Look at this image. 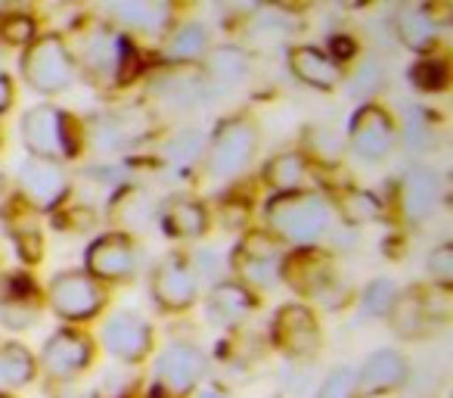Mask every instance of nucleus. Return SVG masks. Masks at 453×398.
Here are the masks:
<instances>
[{
    "instance_id": "nucleus-1",
    "label": "nucleus",
    "mask_w": 453,
    "mask_h": 398,
    "mask_svg": "<svg viewBox=\"0 0 453 398\" xmlns=\"http://www.w3.org/2000/svg\"><path fill=\"white\" fill-rule=\"evenodd\" d=\"M329 209L317 193H277L267 206V224H271L277 240H286L292 246H311L317 237L326 230Z\"/></svg>"
},
{
    "instance_id": "nucleus-2",
    "label": "nucleus",
    "mask_w": 453,
    "mask_h": 398,
    "mask_svg": "<svg viewBox=\"0 0 453 398\" xmlns=\"http://www.w3.org/2000/svg\"><path fill=\"white\" fill-rule=\"evenodd\" d=\"M22 140H26V150L32 152V159H47V162H59V159H69L78 152L72 119L50 103L28 109L22 119Z\"/></svg>"
},
{
    "instance_id": "nucleus-3",
    "label": "nucleus",
    "mask_w": 453,
    "mask_h": 398,
    "mask_svg": "<svg viewBox=\"0 0 453 398\" xmlns=\"http://www.w3.org/2000/svg\"><path fill=\"white\" fill-rule=\"evenodd\" d=\"M22 75L38 94H63L75 82V59L63 38L44 35L28 44L22 57Z\"/></svg>"
},
{
    "instance_id": "nucleus-4",
    "label": "nucleus",
    "mask_w": 453,
    "mask_h": 398,
    "mask_svg": "<svg viewBox=\"0 0 453 398\" xmlns=\"http://www.w3.org/2000/svg\"><path fill=\"white\" fill-rule=\"evenodd\" d=\"M205 377V355L196 346H171L158 355L150 398H187Z\"/></svg>"
},
{
    "instance_id": "nucleus-5",
    "label": "nucleus",
    "mask_w": 453,
    "mask_h": 398,
    "mask_svg": "<svg viewBox=\"0 0 453 398\" xmlns=\"http://www.w3.org/2000/svg\"><path fill=\"white\" fill-rule=\"evenodd\" d=\"M255 146H258V134L249 121H220V128L214 131L211 144L205 152V168L211 177H234L252 159Z\"/></svg>"
},
{
    "instance_id": "nucleus-6",
    "label": "nucleus",
    "mask_w": 453,
    "mask_h": 398,
    "mask_svg": "<svg viewBox=\"0 0 453 398\" xmlns=\"http://www.w3.org/2000/svg\"><path fill=\"white\" fill-rule=\"evenodd\" d=\"M106 302V293L90 274L65 271L50 284V305L65 321H88Z\"/></svg>"
},
{
    "instance_id": "nucleus-7",
    "label": "nucleus",
    "mask_w": 453,
    "mask_h": 398,
    "mask_svg": "<svg viewBox=\"0 0 453 398\" xmlns=\"http://www.w3.org/2000/svg\"><path fill=\"white\" fill-rule=\"evenodd\" d=\"M395 146V121L376 103H366L351 115V150L366 162H379Z\"/></svg>"
},
{
    "instance_id": "nucleus-8",
    "label": "nucleus",
    "mask_w": 453,
    "mask_h": 398,
    "mask_svg": "<svg viewBox=\"0 0 453 398\" xmlns=\"http://www.w3.org/2000/svg\"><path fill=\"white\" fill-rule=\"evenodd\" d=\"M273 342L292 358H311L320 348L317 317L304 305H283L273 317Z\"/></svg>"
},
{
    "instance_id": "nucleus-9",
    "label": "nucleus",
    "mask_w": 453,
    "mask_h": 398,
    "mask_svg": "<svg viewBox=\"0 0 453 398\" xmlns=\"http://www.w3.org/2000/svg\"><path fill=\"white\" fill-rule=\"evenodd\" d=\"M196 293H199V280H196L189 261H183L180 255H168V259L158 261V268L152 271V299L162 308H189L196 302Z\"/></svg>"
},
{
    "instance_id": "nucleus-10",
    "label": "nucleus",
    "mask_w": 453,
    "mask_h": 398,
    "mask_svg": "<svg viewBox=\"0 0 453 398\" xmlns=\"http://www.w3.org/2000/svg\"><path fill=\"white\" fill-rule=\"evenodd\" d=\"M103 342H106L109 355H115L119 361H127V364H137V361H143L150 355L152 330L134 311H119L103 327Z\"/></svg>"
},
{
    "instance_id": "nucleus-11",
    "label": "nucleus",
    "mask_w": 453,
    "mask_h": 398,
    "mask_svg": "<svg viewBox=\"0 0 453 398\" xmlns=\"http://www.w3.org/2000/svg\"><path fill=\"white\" fill-rule=\"evenodd\" d=\"M90 358H94V346L88 336L75 330H59L47 339L41 364L53 379H72L90 364Z\"/></svg>"
},
{
    "instance_id": "nucleus-12",
    "label": "nucleus",
    "mask_w": 453,
    "mask_h": 398,
    "mask_svg": "<svg viewBox=\"0 0 453 398\" xmlns=\"http://www.w3.org/2000/svg\"><path fill=\"white\" fill-rule=\"evenodd\" d=\"M19 187L22 196L28 199V206L35 209H53L69 190V177L57 162L47 159H28L19 168Z\"/></svg>"
},
{
    "instance_id": "nucleus-13",
    "label": "nucleus",
    "mask_w": 453,
    "mask_h": 398,
    "mask_svg": "<svg viewBox=\"0 0 453 398\" xmlns=\"http://www.w3.org/2000/svg\"><path fill=\"white\" fill-rule=\"evenodd\" d=\"M137 249L125 234H106L88 249V274L94 280H125L134 274Z\"/></svg>"
},
{
    "instance_id": "nucleus-14",
    "label": "nucleus",
    "mask_w": 453,
    "mask_h": 398,
    "mask_svg": "<svg viewBox=\"0 0 453 398\" xmlns=\"http://www.w3.org/2000/svg\"><path fill=\"white\" fill-rule=\"evenodd\" d=\"M357 373V392L366 398L385 395V392L401 389L410 379V367L403 361V355H397L395 348H382V352H372L364 361V367Z\"/></svg>"
},
{
    "instance_id": "nucleus-15",
    "label": "nucleus",
    "mask_w": 453,
    "mask_h": 398,
    "mask_svg": "<svg viewBox=\"0 0 453 398\" xmlns=\"http://www.w3.org/2000/svg\"><path fill=\"white\" fill-rule=\"evenodd\" d=\"M438 196H441V183L432 168L407 171V177L401 181V193H397L403 218H407L410 224L426 222L434 212V206H438Z\"/></svg>"
},
{
    "instance_id": "nucleus-16",
    "label": "nucleus",
    "mask_w": 453,
    "mask_h": 398,
    "mask_svg": "<svg viewBox=\"0 0 453 398\" xmlns=\"http://www.w3.org/2000/svg\"><path fill=\"white\" fill-rule=\"evenodd\" d=\"M280 277L289 280L298 293H320L333 280V268H329L326 255H320L317 249H298L283 261Z\"/></svg>"
},
{
    "instance_id": "nucleus-17",
    "label": "nucleus",
    "mask_w": 453,
    "mask_h": 398,
    "mask_svg": "<svg viewBox=\"0 0 453 398\" xmlns=\"http://www.w3.org/2000/svg\"><path fill=\"white\" fill-rule=\"evenodd\" d=\"M289 69L298 82L311 84L317 90H333L342 78L339 63L323 51H317V47H296L289 53Z\"/></svg>"
},
{
    "instance_id": "nucleus-18",
    "label": "nucleus",
    "mask_w": 453,
    "mask_h": 398,
    "mask_svg": "<svg viewBox=\"0 0 453 398\" xmlns=\"http://www.w3.org/2000/svg\"><path fill=\"white\" fill-rule=\"evenodd\" d=\"M255 299L246 286L240 284H220L211 290V299H208V311L218 324H236L255 308Z\"/></svg>"
},
{
    "instance_id": "nucleus-19",
    "label": "nucleus",
    "mask_w": 453,
    "mask_h": 398,
    "mask_svg": "<svg viewBox=\"0 0 453 398\" xmlns=\"http://www.w3.org/2000/svg\"><path fill=\"white\" fill-rule=\"evenodd\" d=\"M208 82L220 84V88H234V84L246 82L249 75V57L240 47H218V51L208 53L205 59Z\"/></svg>"
},
{
    "instance_id": "nucleus-20",
    "label": "nucleus",
    "mask_w": 453,
    "mask_h": 398,
    "mask_svg": "<svg viewBox=\"0 0 453 398\" xmlns=\"http://www.w3.org/2000/svg\"><path fill=\"white\" fill-rule=\"evenodd\" d=\"M395 32H397V38H401V44H407L410 51H416V53H426L428 47L434 44V38H438L434 20L419 7L401 10V16H397V22H395Z\"/></svg>"
},
{
    "instance_id": "nucleus-21",
    "label": "nucleus",
    "mask_w": 453,
    "mask_h": 398,
    "mask_svg": "<svg viewBox=\"0 0 453 398\" xmlns=\"http://www.w3.org/2000/svg\"><path fill=\"white\" fill-rule=\"evenodd\" d=\"M165 228H168L171 237H183V240H193V237H199L202 230H205L208 224V212L202 209L199 203H193V199H174V203L165 209L162 215Z\"/></svg>"
},
{
    "instance_id": "nucleus-22",
    "label": "nucleus",
    "mask_w": 453,
    "mask_h": 398,
    "mask_svg": "<svg viewBox=\"0 0 453 398\" xmlns=\"http://www.w3.org/2000/svg\"><path fill=\"white\" fill-rule=\"evenodd\" d=\"M32 377H35V358L28 355L26 346H19V342L0 346V386L19 389V386L32 383Z\"/></svg>"
},
{
    "instance_id": "nucleus-23",
    "label": "nucleus",
    "mask_w": 453,
    "mask_h": 398,
    "mask_svg": "<svg viewBox=\"0 0 453 398\" xmlns=\"http://www.w3.org/2000/svg\"><path fill=\"white\" fill-rule=\"evenodd\" d=\"M109 13L125 26H140L152 32V28H162L168 22L171 10L165 4H152V0H125V4H112Z\"/></svg>"
},
{
    "instance_id": "nucleus-24",
    "label": "nucleus",
    "mask_w": 453,
    "mask_h": 398,
    "mask_svg": "<svg viewBox=\"0 0 453 398\" xmlns=\"http://www.w3.org/2000/svg\"><path fill=\"white\" fill-rule=\"evenodd\" d=\"M208 47V32L199 26V22H187V26H177L171 32L168 44H165V53L174 63H189V59H199Z\"/></svg>"
},
{
    "instance_id": "nucleus-25",
    "label": "nucleus",
    "mask_w": 453,
    "mask_h": 398,
    "mask_svg": "<svg viewBox=\"0 0 453 398\" xmlns=\"http://www.w3.org/2000/svg\"><path fill=\"white\" fill-rule=\"evenodd\" d=\"M121 38H115L112 32H96L94 38L88 41V53H84V59H88V66L96 72V75H112L115 69H119L121 63Z\"/></svg>"
},
{
    "instance_id": "nucleus-26",
    "label": "nucleus",
    "mask_w": 453,
    "mask_h": 398,
    "mask_svg": "<svg viewBox=\"0 0 453 398\" xmlns=\"http://www.w3.org/2000/svg\"><path fill=\"white\" fill-rule=\"evenodd\" d=\"M267 183H271L277 193H296L304 181V159L298 152H283V156L271 159L267 165Z\"/></svg>"
},
{
    "instance_id": "nucleus-27",
    "label": "nucleus",
    "mask_w": 453,
    "mask_h": 398,
    "mask_svg": "<svg viewBox=\"0 0 453 398\" xmlns=\"http://www.w3.org/2000/svg\"><path fill=\"white\" fill-rule=\"evenodd\" d=\"M397 302H401V293H397L395 280L382 277V280H372V284L364 290L360 308H364V315H370V317H388V315H395Z\"/></svg>"
},
{
    "instance_id": "nucleus-28",
    "label": "nucleus",
    "mask_w": 453,
    "mask_h": 398,
    "mask_svg": "<svg viewBox=\"0 0 453 398\" xmlns=\"http://www.w3.org/2000/svg\"><path fill=\"white\" fill-rule=\"evenodd\" d=\"M234 268L246 284H255V286H261V290H271V286L280 284V261L252 259V255H242L240 249H236Z\"/></svg>"
},
{
    "instance_id": "nucleus-29",
    "label": "nucleus",
    "mask_w": 453,
    "mask_h": 398,
    "mask_svg": "<svg viewBox=\"0 0 453 398\" xmlns=\"http://www.w3.org/2000/svg\"><path fill=\"white\" fill-rule=\"evenodd\" d=\"M379 199L366 190H351V193L342 199V215H345L348 224H364V222H372L379 218Z\"/></svg>"
},
{
    "instance_id": "nucleus-30",
    "label": "nucleus",
    "mask_w": 453,
    "mask_h": 398,
    "mask_svg": "<svg viewBox=\"0 0 453 398\" xmlns=\"http://www.w3.org/2000/svg\"><path fill=\"white\" fill-rule=\"evenodd\" d=\"M385 84V66L379 63L376 57L364 59V63L357 66V72H354L351 78V94L357 97H372L379 88Z\"/></svg>"
},
{
    "instance_id": "nucleus-31",
    "label": "nucleus",
    "mask_w": 453,
    "mask_h": 398,
    "mask_svg": "<svg viewBox=\"0 0 453 398\" xmlns=\"http://www.w3.org/2000/svg\"><path fill=\"white\" fill-rule=\"evenodd\" d=\"M357 392V373L351 367H335L326 379H323L317 398H354Z\"/></svg>"
},
{
    "instance_id": "nucleus-32",
    "label": "nucleus",
    "mask_w": 453,
    "mask_h": 398,
    "mask_svg": "<svg viewBox=\"0 0 453 398\" xmlns=\"http://www.w3.org/2000/svg\"><path fill=\"white\" fill-rule=\"evenodd\" d=\"M410 78L419 90H441L447 88V66L441 59H422L410 69Z\"/></svg>"
},
{
    "instance_id": "nucleus-33",
    "label": "nucleus",
    "mask_w": 453,
    "mask_h": 398,
    "mask_svg": "<svg viewBox=\"0 0 453 398\" xmlns=\"http://www.w3.org/2000/svg\"><path fill=\"white\" fill-rule=\"evenodd\" d=\"M199 150H202V137L196 131H187V134H180V137H174L171 140V146H168V159L174 165H187V162H193L196 156H199Z\"/></svg>"
},
{
    "instance_id": "nucleus-34",
    "label": "nucleus",
    "mask_w": 453,
    "mask_h": 398,
    "mask_svg": "<svg viewBox=\"0 0 453 398\" xmlns=\"http://www.w3.org/2000/svg\"><path fill=\"white\" fill-rule=\"evenodd\" d=\"M426 268L441 286H450L453 284V246H447L444 243V246L434 249V253L428 255Z\"/></svg>"
},
{
    "instance_id": "nucleus-35",
    "label": "nucleus",
    "mask_w": 453,
    "mask_h": 398,
    "mask_svg": "<svg viewBox=\"0 0 453 398\" xmlns=\"http://www.w3.org/2000/svg\"><path fill=\"white\" fill-rule=\"evenodd\" d=\"M32 35H35V22L28 16H10L4 22V38L10 44H32Z\"/></svg>"
},
{
    "instance_id": "nucleus-36",
    "label": "nucleus",
    "mask_w": 453,
    "mask_h": 398,
    "mask_svg": "<svg viewBox=\"0 0 453 398\" xmlns=\"http://www.w3.org/2000/svg\"><path fill=\"white\" fill-rule=\"evenodd\" d=\"M131 389H134V383H127V377H121V373H109L100 386V395L103 398H127L131 395Z\"/></svg>"
},
{
    "instance_id": "nucleus-37",
    "label": "nucleus",
    "mask_w": 453,
    "mask_h": 398,
    "mask_svg": "<svg viewBox=\"0 0 453 398\" xmlns=\"http://www.w3.org/2000/svg\"><path fill=\"white\" fill-rule=\"evenodd\" d=\"M329 47H333L339 59H348V57H354V53H357V44H354L351 38H333V41H329Z\"/></svg>"
},
{
    "instance_id": "nucleus-38",
    "label": "nucleus",
    "mask_w": 453,
    "mask_h": 398,
    "mask_svg": "<svg viewBox=\"0 0 453 398\" xmlns=\"http://www.w3.org/2000/svg\"><path fill=\"white\" fill-rule=\"evenodd\" d=\"M10 103H13V84H10V78L0 72V113H4Z\"/></svg>"
},
{
    "instance_id": "nucleus-39",
    "label": "nucleus",
    "mask_w": 453,
    "mask_h": 398,
    "mask_svg": "<svg viewBox=\"0 0 453 398\" xmlns=\"http://www.w3.org/2000/svg\"><path fill=\"white\" fill-rule=\"evenodd\" d=\"M57 398H88V395H84V392H59Z\"/></svg>"
},
{
    "instance_id": "nucleus-40",
    "label": "nucleus",
    "mask_w": 453,
    "mask_h": 398,
    "mask_svg": "<svg viewBox=\"0 0 453 398\" xmlns=\"http://www.w3.org/2000/svg\"><path fill=\"white\" fill-rule=\"evenodd\" d=\"M199 398H220V392H218V389H205Z\"/></svg>"
},
{
    "instance_id": "nucleus-41",
    "label": "nucleus",
    "mask_w": 453,
    "mask_h": 398,
    "mask_svg": "<svg viewBox=\"0 0 453 398\" xmlns=\"http://www.w3.org/2000/svg\"><path fill=\"white\" fill-rule=\"evenodd\" d=\"M0 398H7V395H0Z\"/></svg>"
}]
</instances>
